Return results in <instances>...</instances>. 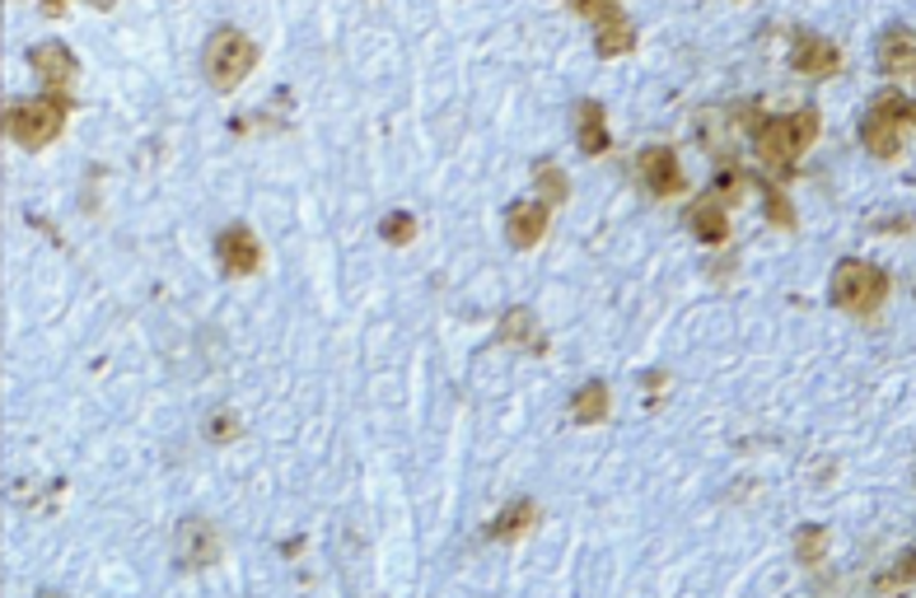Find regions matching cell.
Instances as JSON below:
<instances>
[{"mask_svg": "<svg viewBox=\"0 0 916 598\" xmlns=\"http://www.w3.org/2000/svg\"><path fill=\"white\" fill-rule=\"evenodd\" d=\"M814 136H818V113H814V108H800V113H790V117L753 122L757 154H763V164L777 169V173H790V169H795L800 154L814 146Z\"/></svg>", "mask_w": 916, "mask_h": 598, "instance_id": "obj_1", "label": "cell"}, {"mask_svg": "<svg viewBox=\"0 0 916 598\" xmlns=\"http://www.w3.org/2000/svg\"><path fill=\"white\" fill-rule=\"evenodd\" d=\"M253 66H257V47H253V38H243L239 28H220L216 38H210V47H206V80H210V90H216V94H234L239 84L253 76Z\"/></svg>", "mask_w": 916, "mask_h": 598, "instance_id": "obj_2", "label": "cell"}, {"mask_svg": "<svg viewBox=\"0 0 916 598\" xmlns=\"http://www.w3.org/2000/svg\"><path fill=\"white\" fill-rule=\"evenodd\" d=\"M907 127H916V103L903 94H884L870 103L866 122H860V140H866V150L879 154V160H893V154L903 150Z\"/></svg>", "mask_w": 916, "mask_h": 598, "instance_id": "obj_3", "label": "cell"}, {"mask_svg": "<svg viewBox=\"0 0 916 598\" xmlns=\"http://www.w3.org/2000/svg\"><path fill=\"white\" fill-rule=\"evenodd\" d=\"M61 127H66V103H61L57 94L14 103L10 117H5L10 140H14V146H24V150H43V146H51V140L61 136Z\"/></svg>", "mask_w": 916, "mask_h": 598, "instance_id": "obj_4", "label": "cell"}, {"mask_svg": "<svg viewBox=\"0 0 916 598\" xmlns=\"http://www.w3.org/2000/svg\"><path fill=\"white\" fill-rule=\"evenodd\" d=\"M884 295H889V276L870 267V262H860V257H847L841 267L833 272V304L837 309H847V313H874L879 304H884Z\"/></svg>", "mask_w": 916, "mask_h": 598, "instance_id": "obj_5", "label": "cell"}, {"mask_svg": "<svg viewBox=\"0 0 916 598\" xmlns=\"http://www.w3.org/2000/svg\"><path fill=\"white\" fill-rule=\"evenodd\" d=\"M575 14L594 20V51L598 57H627L637 47V28L618 5H604V0H575Z\"/></svg>", "mask_w": 916, "mask_h": 598, "instance_id": "obj_6", "label": "cell"}, {"mask_svg": "<svg viewBox=\"0 0 916 598\" xmlns=\"http://www.w3.org/2000/svg\"><path fill=\"white\" fill-rule=\"evenodd\" d=\"M637 179L655 192V197H678L683 192V164H678V150L668 146H645L637 154Z\"/></svg>", "mask_w": 916, "mask_h": 598, "instance_id": "obj_7", "label": "cell"}, {"mask_svg": "<svg viewBox=\"0 0 916 598\" xmlns=\"http://www.w3.org/2000/svg\"><path fill=\"white\" fill-rule=\"evenodd\" d=\"M216 257H220V267L229 276H253L262 267V243H257L253 230L229 225V230H220V239H216Z\"/></svg>", "mask_w": 916, "mask_h": 598, "instance_id": "obj_8", "label": "cell"}, {"mask_svg": "<svg viewBox=\"0 0 916 598\" xmlns=\"http://www.w3.org/2000/svg\"><path fill=\"white\" fill-rule=\"evenodd\" d=\"M28 66H33V76H38L43 84H51V90H70L76 76H80V61L70 57L66 43H38L28 51Z\"/></svg>", "mask_w": 916, "mask_h": 598, "instance_id": "obj_9", "label": "cell"}, {"mask_svg": "<svg viewBox=\"0 0 916 598\" xmlns=\"http://www.w3.org/2000/svg\"><path fill=\"white\" fill-rule=\"evenodd\" d=\"M179 561L187 571H202V566H210V561H220V533L197 515L183 519L179 524Z\"/></svg>", "mask_w": 916, "mask_h": 598, "instance_id": "obj_10", "label": "cell"}, {"mask_svg": "<svg viewBox=\"0 0 916 598\" xmlns=\"http://www.w3.org/2000/svg\"><path fill=\"white\" fill-rule=\"evenodd\" d=\"M505 234L519 253L538 249L542 234H548V202H515L509 216H505Z\"/></svg>", "mask_w": 916, "mask_h": 598, "instance_id": "obj_11", "label": "cell"}, {"mask_svg": "<svg viewBox=\"0 0 916 598\" xmlns=\"http://www.w3.org/2000/svg\"><path fill=\"white\" fill-rule=\"evenodd\" d=\"M496 332H501V342H505V346L534 350V356H542V350H548V337H542V327H538V319H534V309H528V304L505 309Z\"/></svg>", "mask_w": 916, "mask_h": 598, "instance_id": "obj_12", "label": "cell"}, {"mask_svg": "<svg viewBox=\"0 0 916 598\" xmlns=\"http://www.w3.org/2000/svg\"><path fill=\"white\" fill-rule=\"evenodd\" d=\"M790 66H795L800 76L823 80V76H833V70L841 66V51L827 38H818V33H804V38L795 43V51H790Z\"/></svg>", "mask_w": 916, "mask_h": 598, "instance_id": "obj_13", "label": "cell"}, {"mask_svg": "<svg viewBox=\"0 0 916 598\" xmlns=\"http://www.w3.org/2000/svg\"><path fill=\"white\" fill-rule=\"evenodd\" d=\"M687 230H692V239L701 243H725L730 239V216H725V202H715V197H701L687 206Z\"/></svg>", "mask_w": 916, "mask_h": 598, "instance_id": "obj_14", "label": "cell"}, {"mask_svg": "<svg viewBox=\"0 0 916 598\" xmlns=\"http://www.w3.org/2000/svg\"><path fill=\"white\" fill-rule=\"evenodd\" d=\"M575 136H580V150L585 154H604L608 150V117L598 108L594 99L575 103Z\"/></svg>", "mask_w": 916, "mask_h": 598, "instance_id": "obj_15", "label": "cell"}, {"mask_svg": "<svg viewBox=\"0 0 916 598\" xmlns=\"http://www.w3.org/2000/svg\"><path fill=\"white\" fill-rule=\"evenodd\" d=\"M879 61H884L889 76H916V38L903 28H893L884 47H879Z\"/></svg>", "mask_w": 916, "mask_h": 598, "instance_id": "obj_16", "label": "cell"}, {"mask_svg": "<svg viewBox=\"0 0 916 598\" xmlns=\"http://www.w3.org/2000/svg\"><path fill=\"white\" fill-rule=\"evenodd\" d=\"M571 416L580 421V426H598V421L608 416V383L604 379H589L585 389L571 398Z\"/></svg>", "mask_w": 916, "mask_h": 598, "instance_id": "obj_17", "label": "cell"}, {"mask_svg": "<svg viewBox=\"0 0 916 598\" xmlns=\"http://www.w3.org/2000/svg\"><path fill=\"white\" fill-rule=\"evenodd\" d=\"M534 524H538V505L534 501H515V505H505L501 515H496V524H491V538H501V542L524 538Z\"/></svg>", "mask_w": 916, "mask_h": 598, "instance_id": "obj_18", "label": "cell"}, {"mask_svg": "<svg viewBox=\"0 0 916 598\" xmlns=\"http://www.w3.org/2000/svg\"><path fill=\"white\" fill-rule=\"evenodd\" d=\"M912 585H916V552H903L884 575L874 579V589L884 594V598H889V594H903V589H912Z\"/></svg>", "mask_w": 916, "mask_h": 598, "instance_id": "obj_19", "label": "cell"}, {"mask_svg": "<svg viewBox=\"0 0 916 598\" xmlns=\"http://www.w3.org/2000/svg\"><path fill=\"white\" fill-rule=\"evenodd\" d=\"M827 552V529L823 524H804V529L795 533V556L804 561V566H818Z\"/></svg>", "mask_w": 916, "mask_h": 598, "instance_id": "obj_20", "label": "cell"}, {"mask_svg": "<svg viewBox=\"0 0 916 598\" xmlns=\"http://www.w3.org/2000/svg\"><path fill=\"white\" fill-rule=\"evenodd\" d=\"M534 179H538V187H542V197H548V202H566L571 197V183H566V173H561L557 164H538Z\"/></svg>", "mask_w": 916, "mask_h": 598, "instance_id": "obj_21", "label": "cell"}, {"mask_svg": "<svg viewBox=\"0 0 916 598\" xmlns=\"http://www.w3.org/2000/svg\"><path fill=\"white\" fill-rule=\"evenodd\" d=\"M379 234L389 239V243H398V249H408V243L416 239V220L408 216V210H393V216H383V225H379Z\"/></svg>", "mask_w": 916, "mask_h": 598, "instance_id": "obj_22", "label": "cell"}, {"mask_svg": "<svg viewBox=\"0 0 916 598\" xmlns=\"http://www.w3.org/2000/svg\"><path fill=\"white\" fill-rule=\"evenodd\" d=\"M767 216L781 225V230H790V225H795V206L786 202V192L781 187H767Z\"/></svg>", "mask_w": 916, "mask_h": 598, "instance_id": "obj_23", "label": "cell"}, {"mask_svg": "<svg viewBox=\"0 0 916 598\" xmlns=\"http://www.w3.org/2000/svg\"><path fill=\"white\" fill-rule=\"evenodd\" d=\"M206 435L216 439V445H229V439L239 435V416H234V412H220V416H216V421H210V426H206Z\"/></svg>", "mask_w": 916, "mask_h": 598, "instance_id": "obj_24", "label": "cell"}, {"mask_svg": "<svg viewBox=\"0 0 916 598\" xmlns=\"http://www.w3.org/2000/svg\"><path fill=\"white\" fill-rule=\"evenodd\" d=\"M43 598H51V594H43Z\"/></svg>", "mask_w": 916, "mask_h": 598, "instance_id": "obj_25", "label": "cell"}, {"mask_svg": "<svg viewBox=\"0 0 916 598\" xmlns=\"http://www.w3.org/2000/svg\"><path fill=\"white\" fill-rule=\"evenodd\" d=\"M912 80H916V76H912Z\"/></svg>", "mask_w": 916, "mask_h": 598, "instance_id": "obj_26", "label": "cell"}]
</instances>
